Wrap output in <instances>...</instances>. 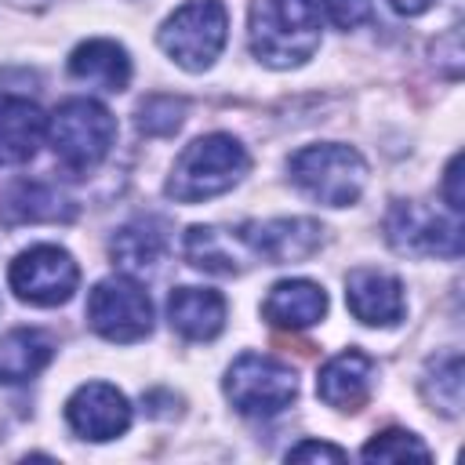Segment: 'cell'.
Here are the masks:
<instances>
[{
    "label": "cell",
    "mask_w": 465,
    "mask_h": 465,
    "mask_svg": "<svg viewBox=\"0 0 465 465\" xmlns=\"http://www.w3.org/2000/svg\"><path fill=\"white\" fill-rule=\"evenodd\" d=\"M320 0H254L247 40L251 54L269 69H294L320 47Z\"/></svg>",
    "instance_id": "obj_1"
},
{
    "label": "cell",
    "mask_w": 465,
    "mask_h": 465,
    "mask_svg": "<svg viewBox=\"0 0 465 465\" xmlns=\"http://www.w3.org/2000/svg\"><path fill=\"white\" fill-rule=\"evenodd\" d=\"M247 167H251L247 149L232 134L214 131V134H203V138L189 142L178 153L163 189L178 203H200V200L229 193L247 174Z\"/></svg>",
    "instance_id": "obj_2"
},
{
    "label": "cell",
    "mask_w": 465,
    "mask_h": 465,
    "mask_svg": "<svg viewBox=\"0 0 465 465\" xmlns=\"http://www.w3.org/2000/svg\"><path fill=\"white\" fill-rule=\"evenodd\" d=\"M47 142L62 167L84 174L109 156L116 142V120L94 98H69L47 116Z\"/></svg>",
    "instance_id": "obj_3"
},
{
    "label": "cell",
    "mask_w": 465,
    "mask_h": 465,
    "mask_svg": "<svg viewBox=\"0 0 465 465\" xmlns=\"http://www.w3.org/2000/svg\"><path fill=\"white\" fill-rule=\"evenodd\" d=\"M291 182L323 207H349L360 200L367 182V163L356 149L338 142L305 145L287 160Z\"/></svg>",
    "instance_id": "obj_4"
},
{
    "label": "cell",
    "mask_w": 465,
    "mask_h": 465,
    "mask_svg": "<svg viewBox=\"0 0 465 465\" xmlns=\"http://www.w3.org/2000/svg\"><path fill=\"white\" fill-rule=\"evenodd\" d=\"M229 36V15L222 0H189L160 25V47L167 58L189 73H203L214 65Z\"/></svg>",
    "instance_id": "obj_5"
},
{
    "label": "cell",
    "mask_w": 465,
    "mask_h": 465,
    "mask_svg": "<svg viewBox=\"0 0 465 465\" xmlns=\"http://www.w3.org/2000/svg\"><path fill=\"white\" fill-rule=\"evenodd\" d=\"M225 396L247 418H272L298 396V378L287 363L272 356L243 352L225 371Z\"/></svg>",
    "instance_id": "obj_6"
},
{
    "label": "cell",
    "mask_w": 465,
    "mask_h": 465,
    "mask_svg": "<svg viewBox=\"0 0 465 465\" xmlns=\"http://www.w3.org/2000/svg\"><path fill=\"white\" fill-rule=\"evenodd\" d=\"M87 323L105 341H142L153 331V302L131 276L98 280L87 298Z\"/></svg>",
    "instance_id": "obj_7"
},
{
    "label": "cell",
    "mask_w": 465,
    "mask_h": 465,
    "mask_svg": "<svg viewBox=\"0 0 465 465\" xmlns=\"http://www.w3.org/2000/svg\"><path fill=\"white\" fill-rule=\"evenodd\" d=\"M7 280L22 302L51 309V305H65L73 298V291L80 283V269L65 247L36 243L11 262Z\"/></svg>",
    "instance_id": "obj_8"
},
{
    "label": "cell",
    "mask_w": 465,
    "mask_h": 465,
    "mask_svg": "<svg viewBox=\"0 0 465 465\" xmlns=\"http://www.w3.org/2000/svg\"><path fill=\"white\" fill-rule=\"evenodd\" d=\"M385 236L403 254H443V258L461 254L458 218H443V214H436L414 200L392 203V211L385 218Z\"/></svg>",
    "instance_id": "obj_9"
},
{
    "label": "cell",
    "mask_w": 465,
    "mask_h": 465,
    "mask_svg": "<svg viewBox=\"0 0 465 465\" xmlns=\"http://www.w3.org/2000/svg\"><path fill=\"white\" fill-rule=\"evenodd\" d=\"M240 240L251 258L269 265L302 262L320 251L323 225L312 218H269V222H247L240 225Z\"/></svg>",
    "instance_id": "obj_10"
},
{
    "label": "cell",
    "mask_w": 465,
    "mask_h": 465,
    "mask_svg": "<svg viewBox=\"0 0 465 465\" xmlns=\"http://www.w3.org/2000/svg\"><path fill=\"white\" fill-rule=\"evenodd\" d=\"M65 421L76 436L105 443L127 432L131 425V403L127 396L109 381H87L80 385L65 403Z\"/></svg>",
    "instance_id": "obj_11"
},
{
    "label": "cell",
    "mask_w": 465,
    "mask_h": 465,
    "mask_svg": "<svg viewBox=\"0 0 465 465\" xmlns=\"http://www.w3.org/2000/svg\"><path fill=\"white\" fill-rule=\"evenodd\" d=\"M345 302L367 327H392L403 320V287L381 269H352L345 276Z\"/></svg>",
    "instance_id": "obj_12"
},
{
    "label": "cell",
    "mask_w": 465,
    "mask_h": 465,
    "mask_svg": "<svg viewBox=\"0 0 465 465\" xmlns=\"http://www.w3.org/2000/svg\"><path fill=\"white\" fill-rule=\"evenodd\" d=\"M371 378H374L371 356L360 349H345L320 367L316 392L334 411H360L363 400L371 396Z\"/></svg>",
    "instance_id": "obj_13"
},
{
    "label": "cell",
    "mask_w": 465,
    "mask_h": 465,
    "mask_svg": "<svg viewBox=\"0 0 465 465\" xmlns=\"http://www.w3.org/2000/svg\"><path fill=\"white\" fill-rule=\"evenodd\" d=\"M327 312V291L312 280H280L262 302V316L283 331H305Z\"/></svg>",
    "instance_id": "obj_14"
},
{
    "label": "cell",
    "mask_w": 465,
    "mask_h": 465,
    "mask_svg": "<svg viewBox=\"0 0 465 465\" xmlns=\"http://www.w3.org/2000/svg\"><path fill=\"white\" fill-rule=\"evenodd\" d=\"M171 327L189 341H211L225 327V298L211 287H178L167 298Z\"/></svg>",
    "instance_id": "obj_15"
},
{
    "label": "cell",
    "mask_w": 465,
    "mask_h": 465,
    "mask_svg": "<svg viewBox=\"0 0 465 465\" xmlns=\"http://www.w3.org/2000/svg\"><path fill=\"white\" fill-rule=\"evenodd\" d=\"M47 134V116L36 102L0 94V163H25Z\"/></svg>",
    "instance_id": "obj_16"
},
{
    "label": "cell",
    "mask_w": 465,
    "mask_h": 465,
    "mask_svg": "<svg viewBox=\"0 0 465 465\" xmlns=\"http://www.w3.org/2000/svg\"><path fill=\"white\" fill-rule=\"evenodd\" d=\"M185 258L189 265L203 269V272H218V276H232L243 272L251 254L240 240V229H218V225H193L185 232Z\"/></svg>",
    "instance_id": "obj_17"
},
{
    "label": "cell",
    "mask_w": 465,
    "mask_h": 465,
    "mask_svg": "<svg viewBox=\"0 0 465 465\" xmlns=\"http://www.w3.org/2000/svg\"><path fill=\"white\" fill-rule=\"evenodd\" d=\"M69 73L102 91H124L131 84V58L116 40H87L69 54Z\"/></svg>",
    "instance_id": "obj_18"
},
{
    "label": "cell",
    "mask_w": 465,
    "mask_h": 465,
    "mask_svg": "<svg viewBox=\"0 0 465 465\" xmlns=\"http://www.w3.org/2000/svg\"><path fill=\"white\" fill-rule=\"evenodd\" d=\"M51 338L33 327L7 331L0 338V385H18L36 378L51 363Z\"/></svg>",
    "instance_id": "obj_19"
},
{
    "label": "cell",
    "mask_w": 465,
    "mask_h": 465,
    "mask_svg": "<svg viewBox=\"0 0 465 465\" xmlns=\"http://www.w3.org/2000/svg\"><path fill=\"white\" fill-rule=\"evenodd\" d=\"M163 247H167L163 222L160 218H134L124 229H116V236L109 243V254L124 272H145L160 262Z\"/></svg>",
    "instance_id": "obj_20"
},
{
    "label": "cell",
    "mask_w": 465,
    "mask_h": 465,
    "mask_svg": "<svg viewBox=\"0 0 465 465\" xmlns=\"http://www.w3.org/2000/svg\"><path fill=\"white\" fill-rule=\"evenodd\" d=\"M461 356L458 352H447L440 360H429L425 367V378H421V392L425 400L432 403V411L454 418L461 411Z\"/></svg>",
    "instance_id": "obj_21"
},
{
    "label": "cell",
    "mask_w": 465,
    "mask_h": 465,
    "mask_svg": "<svg viewBox=\"0 0 465 465\" xmlns=\"http://www.w3.org/2000/svg\"><path fill=\"white\" fill-rule=\"evenodd\" d=\"M65 200L40 185V182H18L7 200H4V211L11 222H54V218H69V207H62Z\"/></svg>",
    "instance_id": "obj_22"
},
{
    "label": "cell",
    "mask_w": 465,
    "mask_h": 465,
    "mask_svg": "<svg viewBox=\"0 0 465 465\" xmlns=\"http://www.w3.org/2000/svg\"><path fill=\"white\" fill-rule=\"evenodd\" d=\"M360 454H363L367 461H407V458H414V461H432V450H429L414 432H407V429H385V432H378L374 440L363 443Z\"/></svg>",
    "instance_id": "obj_23"
},
{
    "label": "cell",
    "mask_w": 465,
    "mask_h": 465,
    "mask_svg": "<svg viewBox=\"0 0 465 465\" xmlns=\"http://www.w3.org/2000/svg\"><path fill=\"white\" fill-rule=\"evenodd\" d=\"M182 116H185V102L174 98V94H153L138 105V131L142 134H153V138H163V134H174L182 127Z\"/></svg>",
    "instance_id": "obj_24"
},
{
    "label": "cell",
    "mask_w": 465,
    "mask_h": 465,
    "mask_svg": "<svg viewBox=\"0 0 465 465\" xmlns=\"http://www.w3.org/2000/svg\"><path fill=\"white\" fill-rule=\"evenodd\" d=\"M320 11L338 29H356L360 22L371 18V0H320Z\"/></svg>",
    "instance_id": "obj_25"
},
{
    "label": "cell",
    "mask_w": 465,
    "mask_h": 465,
    "mask_svg": "<svg viewBox=\"0 0 465 465\" xmlns=\"http://www.w3.org/2000/svg\"><path fill=\"white\" fill-rule=\"evenodd\" d=\"M287 461H345V450L334 443H320V440H305L298 447L287 450Z\"/></svg>",
    "instance_id": "obj_26"
},
{
    "label": "cell",
    "mask_w": 465,
    "mask_h": 465,
    "mask_svg": "<svg viewBox=\"0 0 465 465\" xmlns=\"http://www.w3.org/2000/svg\"><path fill=\"white\" fill-rule=\"evenodd\" d=\"M458 178H461V156H454V160L447 163V178H443V193H447V203H450V211H454V214L461 211V193H458Z\"/></svg>",
    "instance_id": "obj_27"
},
{
    "label": "cell",
    "mask_w": 465,
    "mask_h": 465,
    "mask_svg": "<svg viewBox=\"0 0 465 465\" xmlns=\"http://www.w3.org/2000/svg\"><path fill=\"white\" fill-rule=\"evenodd\" d=\"M432 4H440V0H389V7H392L396 15H407V18H414V15H425Z\"/></svg>",
    "instance_id": "obj_28"
}]
</instances>
